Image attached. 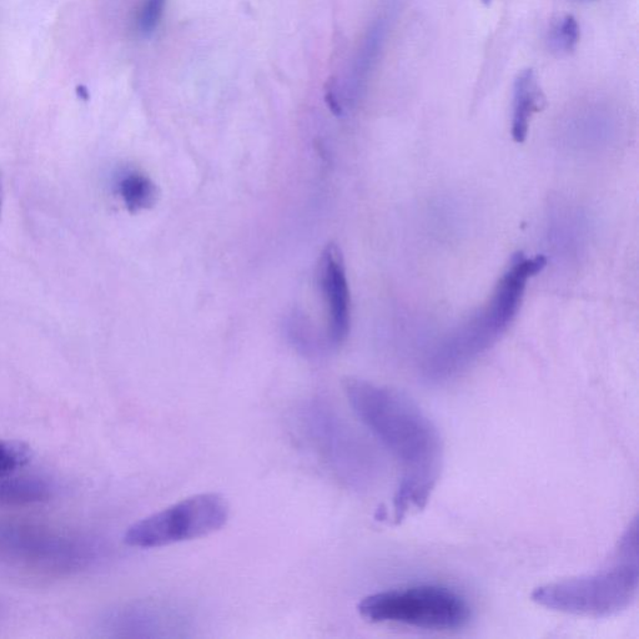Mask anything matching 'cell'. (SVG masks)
<instances>
[{
    "label": "cell",
    "mask_w": 639,
    "mask_h": 639,
    "mask_svg": "<svg viewBox=\"0 0 639 639\" xmlns=\"http://www.w3.org/2000/svg\"><path fill=\"white\" fill-rule=\"evenodd\" d=\"M352 410L399 462L402 476L394 497L396 522L422 510L440 480L444 442L439 429L410 396L391 387L347 379Z\"/></svg>",
    "instance_id": "obj_1"
},
{
    "label": "cell",
    "mask_w": 639,
    "mask_h": 639,
    "mask_svg": "<svg viewBox=\"0 0 639 639\" xmlns=\"http://www.w3.org/2000/svg\"><path fill=\"white\" fill-rule=\"evenodd\" d=\"M546 265L547 259L543 255L531 259L522 253L513 256L485 308L427 357L425 379L432 384L450 380L495 345L516 318L527 281L540 274Z\"/></svg>",
    "instance_id": "obj_2"
},
{
    "label": "cell",
    "mask_w": 639,
    "mask_h": 639,
    "mask_svg": "<svg viewBox=\"0 0 639 639\" xmlns=\"http://www.w3.org/2000/svg\"><path fill=\"white\" fill-rule=\"evenodd\" d=\"M638 587V522L633 520L610 566L592 575L538 587L532 593V601L567 615L611 617L635 602Z\"/></svg>",
    "instance_id": "obj_3"
},
{
    "label": "cell",
    "mask_w": 639,
    "mask_h": 639,
    "mask_svg": "<svg viewBox=\"0 0 639 639\" xmlns=\"http://www.w3.org/2000/svg\"><path fill=\"white\" fill-rule=\"evenodd\" d=\"M105 550L94 538L29 523H0V563L40 575H74L103 560Z\"/></svg>",
    "instance_id": "obj_4"
},
{
    "label": "cell",
    "mask_w": 639,
    "mask_h": 639,
    "mask_svg": "<svg viewBox=\"0 0 639 639\" xmlns=\"http://www.w3.org/2000/svg\"><path fill=\"white\" fill-rule=\"evenodd\" d=\"M372 623H399L432 631L459 630L469 623L471 608L450 588L420 585L367 596L357 607Z\"/></svg>",
    "instance_id": "obj_5"
},
{
    "label": "cell",
    "mask_w": 639,
    "mask_h": 639,
    "mask_svg": "<svg viewBox=\"0 0 639 639\" xmlns=\"http://www.w3.org/2000/svg\"><path fill=\"white\" fill-rule=\"evenodd\" d=\"M229 505L218 493H200L143 518L128 528L130 547L158 548L211 535L229 520Z\"/></svg>",
    "instance_id": "obj_6"
},
{
    "label": "cell",
    "mask_w": 639,
    "mask_h": 639,
    "mask_svg": "<svg viewBox=\"0 0 639 639\" xmlns=\"http://www.w3.org/2000/svg\"><path fill=\"white\" fill-rule=\"evenodd\" d=\"M310 430L334 469L352 486L365 487L374 480L376 459L359 437L324 409L311 412Z\"/></svg>",
    "instance_id": "obj_7"
},
{
    "label": "cell",
    "mask_w": 639,
    "mask_h": 639,
    "mask_svg": "<svg viewBox=\"0 0 639 639\" xmlns=\"http://www.w3.org/2000/svg\"><path fill=\"white\" fill-rule=\"evenodd\" d=\"M319 286L327 308V336L331 345L347 339L351 327V296L339 246H326L319 263Z\"/></svg>",
    "instance_id": "obj_8"
},
{
    "label": "cell",
    "mask_w": 639,
    "mask_h": 639,
    "mask_svg": "<svg viewBox=\"0 0 639 639\" xmlns=\"http://www.w3.org/2000/svg\"><path fill=\"white\" fill-rule=\"evenodd\" d=\"M546 107V98L537 83L533 70L527 69L518 75L513 98L512 138L516 143L526 142L532 115Z\"/></svg>",
    "instance_id": "obj_9"
},
{
    "label": "cell",
    "mask_w": 639,
    "mask_h": 639,
    "mask_svg": "<svg viewBox=\"0 0 639 639\" xmlns=\"http://www.w3.org/2000/svg\"><path fill=\"white\" fill-rule=\"evenodd\" d=\"M14 475V474H13ZM0 477V503L4 505H29L49 500L52 488L39 477Z\"/></svg>",
    "instance_id": "obj_10"
},
{
    "label": "cell",
    "mask_w": 639,
    "mask_h": 639,
    "mask_svg": "<svg viewBox=\"0 0 639 639\" xmlns=\"http://www.w3.org/2000/svg\"><path fill=\"white\" fill-rule=\"evenodd\" d=\"M117 188L125 208L132 214L152 208L157 201V186L147 175L138 171H129L120 176Z\"/></svg>",
    "instance_id": "obj_11"
},
{
    "label": "cell",
    "mask_w": 639,
    "mask_h": 639,
    "mask_svg": "<svg viewBox=\"0 0 639 639\" xmlns=\"http://www.w3.org/2000/svg\"><path fill=\"white\" fill-rule=\"evenodd\" d=\"M28 461V449L14 442L0 440V477L15 474Z\"/></svg>",
    "instance_id": "obj_12"
},
{
    "label": "cell",
    "mask_w": 639,
    "mask_h": 639,
    "mask_svg": "<svg viewBox=\"0 0 639 639\" xmlns=\"http://www.w3.org/2000/svg\"><path fill=\"white\" fill-rule=\"evenodd\" d=\"M166 0H144L138 15V29L143 35H149L158 28L163 18Z\"/></svg>",
    "instance_id": "obj_13"
},
{
    "label": "cell",
    "mask_w": 639,
    "mask_h": 639,
    "mask_svg": "<svg viewBox=\"0 0 639 639\" xmlns=\"http://www.w3.org/2000/svg\"><path fill=\"white\" fill-rule=\"evenodd\" d=\"M556 42L566 53H572L580 42V27L572 15H567L557 29Z\"/></svg>",
    "instance_id": "obj_14"
},
{
    "label": "cell",
    "mask_w": 639,
    "mask_h": 639,
    "mask_svg": "<svg viewBox=\"0 0 639 639\" xmlns=\"http://www.w3.org/2000/svg\"><path fill=\"white\" fill-rule=\"evenodd\" d=\"M326 103L327 105H329V108L332 113H334L335 115L342 114L341 104L339 102V99H337V95L335 93L334 88L329 87V89H327Z\"/></svg>",
    "instance_id": "obj_15"
},
{
    "label": "cell",
    "mask_w": 639,
    "mask_h": 639,
    "mask_svg": "<svg viewBox=\"0 0 639 639\" xmlns=\"http://www.w3.org/2000/svg\"><path fill=\"white\" fill-rule=\"evenodd\" d=\"M3 198H4L3 178H2V174H0V221H2Z\"/></svg>",
    "instance_id": "obj_16"
},
{
    "label": "cell",
    "mask_w": 639,
    "mask_h": 639,
    "mask_svg": "<svg viewBox=\"0 0 639 639\" xmlns=\"http://www.w3.org/2000/svg\"><path fill=\"white\" fill-rule=\"evenodd\" d=\"M491 2H492V0H482V3L486 4V5L490 4Z\"/></svg>",
    "instance_id": "obj_17"
}]
</instances>
